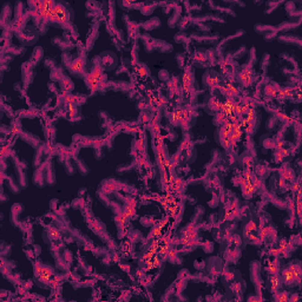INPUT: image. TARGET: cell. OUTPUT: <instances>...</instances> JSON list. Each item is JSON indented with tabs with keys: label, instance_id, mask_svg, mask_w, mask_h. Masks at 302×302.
Masks as SVG:
<instances>
[{
	"label": "cell",
	"instance_id": "1",
	"mask_svg": "<svg viewBox=\"0 0 302 302\" xmlns=\"http://www.w3.org/2000/svg\"><path fill=\"white\" fill-rule=\"evenodd\" d=\"M300 275H301V268L299 264H294L286 268L282 271V282H285L287 286H293L295 282L300 281Z\"/></svg>",
	"mask_w": 302,
	"mask_h": 302
},
{
	"label": "cell",
	"instance_id": "2",
	"mask_svg": "<svg viewBox=\"0 0 302 302\" xmlns=\"http://www.w3.org/2000/svg\"><path fill=\"white\" fill-rule=\"evenodd\" d=\"M84 66H85V60L84 57H79L76 60H73L71 65H70V70L73 73H81L84 71Z\"/></svg>",
	"mask_w": 302,
	"mask_h": 302
},
{
	"label": "cell",
	"instance_id": "3",
	"mask_svg": "<svg viewBox=\"0 0 302 302\" xmlns=\"http://www.w3.org/2000/svg\"><path fill=\"white\" fill-rule=\"evenodd\" d=\"M269 286H270L271 293H276V290L280 289L281 286H282V280L277 275H273V277L269 281Z\"/></svg>",
	"mask_w": 302,
	"mask_h": 302
},
{
	"label": "cell",
	"instance_id": "4",
	"mask_svg": "<svg viewBox=\"0 0 302 302\" xmlns=\"http://www.w3.org/2000/svg\"><path fill=\"white\" fill-rule=\"evenodd\" d=\"M154 45H155V47L158 48L159 51H162V52H169V51L172 50V46L170 44H168L165 41H162V40H154Z\"/></svg>",
	"mask_w": 302,
	"mask_h": 302
},
{
	"label": "cell",
	"instance_id": "5",
	"mask_svg": "<svg viewBox=\"0 0 302 302\" xmlns=\"http://www.w3.org/2000/svg\"><path fill=\"white\" fill-rule=\"evenodd\" d=\"M255 30L258 32V33H267V32H277L276 31V27H274V26H269V25H261V24H258V25H256L255 26Z\"/></svg>",
	"mask_w": 302,
	"mask_h": 302
},
{
	"label": "cell",
	"instance_id": "6",
	"mask_svg": "<svg viewBox=\"0 0 302 302\" xmlns=\"http://www.w3.org/2000/svg\"><path fill=\"white\" fill-rule=\"evenodd\" d=\"M60 86H62V89L65 90V91H71V90L73 89L72 81L69 79V78H66V77H63V78L60 79Z\"/></svg>",
	"mask_w": 302,
	"mask_h": 302
},
{
	"label": "cell",
	"instance_id": "7",
	"mask_svg": "<svg viewBox=\"0 0 302 302\" xmlns=\"http://www.w3.org/2000/svg\"><path fill=\"white\" fill-rule=\"evenodd\" d=\"M159 24H160L159 20L157 18H155V19H151V20L146 21V23L143 25V27L145 30H154V29H156V27L158 26Z\"/></svg>",
	"mask_w": 302,
	"mask_h": 302
},
{
	"label": "cell",
	"instance_id": "8",
	"mask_svg": "<svg viewBox=\"0 0 302 302\" xmlns=\"http://www.w3.org/2000/svg\"><path fill=\"white\" fill-rule=\"evenodd\" d=\"M44 176H43V171L41 170H37L35 174H34V182L35 184H38L39 187H43L44 185Z\"/></svg>",
	"mask_w": 302,
	"mask_h": 302
},
{
	"label": "cell",
	"instance_id": "9",
	"mask_svg": "<svg viewBox=\"0 0 302 302\" xmlns=\"http://www.w3.org/2000/svg\"><path fill=\"white\" fill-rule=\"evenodd\" d=\"M155 7H156V4H148V5H144L143 7H142V13H143L144 16H149V14H151L152 12H154V10H155Z\"/></svg>",
	"mask_w": 302,
	"mask_h": 302
},
{
	"label": "cell",
	"instance_id": "10",
	"mask_svg": "<svg viewBox=\"0 0 302 302\" xmlns=\"http://www.w3.org/2000/svg\"><path fill=\"white\" fill-rule=\"evenodd\" d=\"M299 24H294V23H285V24H281L279 27H276V31H288L290 29H293L294 26H296Z\"/></svg>",
	"mask_w": 302,
	"mask_h": 302
},
{
	"label": "cell",
	"instance_id": "11",
	"mask_svg": "<svg viewBox=\"0 0 302 302\" xmlns=\"http://www.w3.org/2000/svg\"><path fill=\"white\" fill-rule=\"evenodd\" d=\"M279 263L275 261V262H271L270 264H269V267H268V271L270 273L271 275H277V273H279Z\"/></svg>",
	"mask_w": 302,
	"mask_h": 302
},
{
	"label": "cell",
	"instance_id": "12",
	"mask_svg": "<svg viewBox=\"0 0 302 302\" xmlns=\"http://www.w3.org/2000/svg\"><path fill=\"white\" fill-rule=\"evenodd\" d=\"M48 234H50V237L52 239H60V233L59 230H57V228H50L48 230Z\"/></svg>",
	"mask_w": 302,
	"mask_h": 302
},
{
	"label": "cell",
	"instance_id": "13",
	"mask_svg": "<svg viewBox=\"0 0 302 302\" xmlns=\"http://www.w3.org/2000/svg\"><path fill=\"white\" fill-rule=\"evenodd\" d=\"M33 58V62L35 63V62H38V60H40L41 59V57H43V50L40 47H37L34 50V52H33V56H32Z\"/></svg>",
	"mask_w": 302,
	"mask_h": 302
},
{
	"label": "cell",
	"instance_id": "14",
	"mask_svg": "<svg viewBox=\"0 0 302 302\" xmlns=\"http://www.w3.org/2000/svg\"><path fill=\"white\" fill-rule=\"evenodd\" d=\"M63 78V75H62V70L60 69H54L52 71V79H62Z\"/></svg>",
	"mask_w": 302,
	"mask_h": 302
},
{
	"label": "cell",
	"instance_id": "15",
	"mask_svg": "<svg viewBox=\"0 0 302 302\" xmlns=\"http://www.w3.org/2000/svg\"><path fill=\"white\" fill-rule=\"evenodd\" d=\"M255 223L254 222H249L248 224H247V227L244 228V234H249L250 231H253V230H255Z\"/></svg>",
	"mask_w": 302,
	"mask_h": 302
},
{
	"label": "cell",
	"instance_id": "16",
	"mask_svg": "<svg viewBox=\"0 0 302 302\" xmlns=\"http://www.w3.org/2000/svg\"><path fill=\"white\" fill-rule=\"evenodd\" d=\"M77 165H78V169H79V171L81 174H87V168L83 164V162L78 160V162H77Z\"/></svg>",
	"mask_w": 302,
	"mask_h": 302
},
{
	"label": "cell",
	"instance_id": "17",
	"mask_svg": "<svg viewBox=\"0 0 302 302\" xmlns=\"http://www.w3.org/2000/svg\"><path fill=\"white\" fill-rule=\"evenodd\" d=\"M159 78H162L163 80H169V76H168V72L165 70L160 71L159 72Z\"/></svg>",
	"mask_w": 302,
	"mask_h": 302
},
{
	"label": "cell",
	"instance_id": "18",
	"mask_svg": "<svg viewBox=\"0 0 302 302\" xmlns=\"http://www.w3.org/2000/svg\"><path fill=\"white\" fill-rule=\"evenodd\" d=\"M138 71H139V75H142V76H144V77L148 75V69H146V66H145V65L139 66V70H138Z\"/></svg>",
	"mask_w": 302,
	"mask_h": 302
},
{
	"label": "cell",
	"instance_id": "19",
	"mask_svg": "<svg viewBox=\"0 0 302 302\" xmlns=\"http://www.w3.org/2000/svg\"><path fill=\"white\" fill-rule=\"evenodd\" d=\"M269 63V56L268 54H266V57L263 58V62H262V67H263V70H266L267 69V65Z\"/></svg>",
	"mask_w": 302,
	"mask_h": 302
},
{
	"label": "cell",
	"instance_id": "20",
	"mask_svg": "<svg viewBox=\"0 0 302 302\" xmlns=\"http://www.w3.org/2000/svg\"><path fill=\"white\" fill-rule=\"evenodd\" d=\"M252 160H253L252 157H243V163H244V164L247 163V165H248V166H249V165H252V163H253Z\"/></svg>",
	"mask_w": 302,
	"mask_h": 302
},
{
	"label": "cell",
	"instance_id": "21",
	"mask_svg": "<svg viewBox=\"0 0 302 302\" xmlns=\"http://www.w3.org/2000/svg\"><path fill=\"white\" fill-rule=\"evenodd\" d=\"M177 62H178V64H179L181 66L183 65V62H184V58H183V56H182V54H181V56H179V54L177 56Z\"/></svg>",
	"mask_w": 302,
	"mask_h": 302
},
{
	"label": "cell",
	"instance_id": "22",
	"mask_svg": "<svg viewBox=\"0 0 302 302\" xmlns=\"http://www.w3.org/2000/svg\"><path fill=\"white\" fill-rule=\"evenodd\" d=\"M45 65H50V67H54L56 66V64L53 60H51V59H47L46 62H45Z\"/></svg>",
	"mask_w": 302,
	"mask_h": 302
},
{
	"label": "cell",
	"instance_id": "23",
	"mask_svg": "<svg viewBox=\"0 0 302 302\" xmlns=\"http://www.w3.org/2000/svg\"><path fill=\"white\" fill-rule=\"evenodd\" d=\"M275 33H276V32H271L270 34H266V40H270V39H273V38L275 37Z\"/></svg>",
	"mask_w": 302,
	"mask_h": 302
},
{
	"label": "cell",
	"instance_id": "24",
	"mask_svg": "<svg viewBox=\"0 0 302 302\" xmlns=\"http://www.w3.org/2000/svg\"><path fill=\"white\" fill-rule=\"evenodd\" d=\"M291 188H293V190H294V191H299V188H300V185H299L297 183H294Z\"/></svg>",
	"mask_w": 302,
	"mask_h": 302
}]
</instances>
